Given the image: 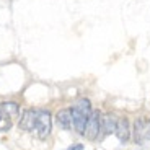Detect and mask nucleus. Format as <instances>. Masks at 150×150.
Wrapping results in <instances>:
<instances>
[{
	"label": "nucleus",
	"mask_w": 150,
	"mask_h": 150,
	"mask_svg": "<svg viewBox=\"0 0 150 150\" xmlns=\"http://www.w3.org/2000/svg\"><path fill=\"white\" fill-rule=\"evenodd\" d=\"M38 114H39V109H34V108H28L23 111L21 117H20V129L21 131H34L36 127V121H38Z\"/></svg>",
	"instance_id": "obj_5"
},
{
	"label": "nucleus",
	"mask_w": 150,
	"mask_h": 150,
	"mask_svg": "<svg viewBox=\"0 0 150 150\" xmlns=\"http://www.w3.org/2000/svg\"><path fill=\"white\" fill-rule=\"evenodd\" d=\"M116 122H117V117L114 114H111V112L101 114V137L114 134V131H116Z\"/></svg>",
	"instance_id": "obj_7"
},
{
	"label": "nucleus",
	"mask_w": 150,
	"mask_h": 150,
	"mask_svg": "<svg viewBox=\"0 0 150 150\" xmlns=\"http://www.w3.org/2000/svg\"><path fill=\"white\" fill-rule=\"evenodd\" d=\"M0 109H2L5 114H8L11 119H15V117L20 116V105H18V103H15V101H4V103H0Z\"/></svg>",
	"instance_id": "obj_8"
},
{
	"label": "nucleus",
	"mask_w": 150,
	"mask_h": 150,
	"mask_svg": "<svg viewBox=\"0 0 150 150\" xmlns=\"http://www.w3.org/2000/svg\"><path fill=\"white\" fill-rule=\"evenodd\" d=\"M88 140H96L101 139V111L93 109L86 121V127H85V134H83Z\"/></svg>",
	"instance_id": "obj_3"
},
{
	"label": "nucleus",
	"mask_w": 150,
	"mask_h": 150,
	"mask_svg": "<svg viewBox=\"0 0 150 150\" xmlns=\"http://www.w3.org/2000/svg\"><path fill=\"white\" fill-rule=\"evenodd\" d=\"M13 126V119L0 109V132H8Z\"/></svg>",
	"instance_id": "obj_10"
},
{
	"label": "nucleus",
	"mask_w": 150,
	"mask_h": 150,
	"mask_svg": "<svg viewBox=\"0 0 150 150\" xmlns=\"http://www.w3.org/2000/svg\"><path fill=\"white\" fill-rule=\"evenodd\" d=\"M74 106H75L77 109H79L80 112H83L85 116H90L91 111H93V109H91V101L88 100V98H80V100H79L77 103H75Z\"/></svg>",
	"instance_id": "obj_9"
},
{
	"label": "nucleus",
	"mask_w": 150,
	"mask_h": 150,
	"mask_svg": "<svg viewBox=\"0 0 150 150\" xmlns=\"http://www.w3.org/2000/svg\"><path fill=\"white\" fill-rule=\"evenodd\" d=\"M149 139H150V119H147L144 116L135 117L134 126H132V140L137 145H142Z\"/></svg>",
	"instance_id": "obj_2"
},
{
	"label": "nucleus",
	"mask_w": 150,
	"mask_h": 150,
	"mask_svg": "<svg viewBox=\"0 0 150 150\" xmlns=\"http://www.w3.org/2000/svg\"><path fill=\"white\" fill-rule=\"evenodd\" d=\"M114 134H116L117 140H119L121 144H127L129 140H131V137H132V129H131V122H129V119H127L126 116L117 117L116 131H114Z\"/></svg>",
	"instance_id": "obj_4"
},
{
	"label": "nucleus",
	"mask_w": 150,
	"mask_h": 150,
	"mask_svg": "<svg viewBox=\"0 0 150 150\" xmlns=\"http://www.w3.org/2000/svg\"><path fill=\"white\" fill-rule=\"evenodd\" d=\"M85 147H83V144H75V145H70L67 150H83Z\"/></svg>",
	"instance_id": "obj_11"
},
{
	"label": "nucleus",
	"mask_w": 150,
	"mask_h": 150,
	"mask_svg": "<svg viewBox=\"0 0 150 150\" xmlns=\"http://www.w3.org/2000/svg\"><path fill=\"white\" fill-rule=\"evenodd\" d=\"M56 122L60 129L69 131L74 127V121H72V108H62L56 114Z\"/></svg>",
	"instance_id": "obj_6"
},
{
	"label": "nucleus",
	"mask_w": 150,
	"mask_h": 150,
	"mask_svg": "<svg viewBox=\"0 0 150 150\" xmlns=\"http://www.w3.org/2000/svg\"><path fill=\"white\" fill-rule=\"evenodd\" d=\"M51 131H52V116H51V112L47 109H39L36 127H34L36 137L39 140H46L51 135Z\"/></svg>",
	"instance_id": "obj_1"
}]
</instances>
